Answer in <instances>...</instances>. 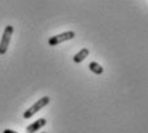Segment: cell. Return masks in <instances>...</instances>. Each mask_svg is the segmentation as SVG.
Returning <instances> with one entry per match:
<instances>
[{
	"label": "cell",
	"instance_id": "cell-1",
	"mask_svg": "<svg viewBox=\"0 0 148 133\" xmlns=\"http://www.w3.org/2000/svg\"><path fill=\"white\" fill-rule=\"evenodd\" d=\"M13 32H14V27L12 25H8L5 26L4 29V32H3V36H1V40H0V56H4L8 50V47H9V43H10V39L13 36Z\"/></svg>",
	"mask_w": 148,
	"mask_h": 133
},
{
	"label": "cell",
	"instance_id": "cell-2",
	"mask_svg": "<svg viewBox=\"0 0 148 133\" xmlns=\"http://www.w3.org/2000/svg\"><path fill=\"white\" fill-rule=\"evenodd\" d=\"M49 102H50V98L48 97V96L41 97L40 100H38V102H35L32 106L30 107V109H27L26 111L23 112V118L25 119H30L31 116H34V115H35L38 111H40L41 109H44V107L47 106Z\"/></svg>",
	"mask_w": 148,
	"mask_h": 133
},
{
	"label": "cell",
	"instance_id": "cell-3",
	"mask_svg": "<svg viewBox=\"0 0 148 133\" xmlns=\"http://www.w3.org/2000/svg\"><path fill=\"white\" fill-rule=\"evenodd\" d=\"M75 38V32L73 31H66V32H62V34H58V35H54L52 38L48 40V44L50 47H56V45L63 43V41H67V40H71V39Z\"/></svg>",
	"mask_w": 148,
	"mask_h": 133
},
{
	"label": "cell",
	"instance_id": "cell-4",
	"mask_svg": "<svg viewBox=\"0 0 148 133\" xmlns=\"http://www.w3.org/2000/svg\"><path fill=\"white\" fill-rule=\"evenodd\" d=\"M45 124H47V119L40 118V119H38L36 121H34L32 124H30V125L26 128V132L27 133H35V132H38L39 129H41Z\"/></svg>",
	"mask_w": 148,
	"mask_h": 133
},
{
	"label": "cell",
	"instance_id": "cell-5",
	"mask_svg": "<svg viewBox=\"0 0 148 133\" xmlns=\"http://www.w3.org/2000/svg\"><path fill=\"white\" fill-rule=\"evenodd\" d=\"M88 56H89V49H88V48H82V49H80L75 56H73V62L80 63V62L84 61Z\"/></svg>",
	"mask_w": 148,
	"mask_h": 133
},
{
	"label": "cell",
	"instance_id": "cell-6",
	"mask_svg": "<svg viewBox=\"0 0 148 133\" xmlns=\"http://www.w3.org/2000/svg\"><path fill=\"white\" fill-rule=\"evenodd\" d=\"M89 69L92 72H94L95 75H101L103 72V67L98 63V62H90L89 63Z\"/></svg>",
	"mask_w": 148,
	"mask_h": 133
},
{
	"label": "cell",
	"instance_id": "cell-7",
	"mask_svg": "<svg viewBox=\"0 0 148 133\" xmlns=\"http://www.w3.org/2000/svg\"><path fill=\"white\" fill-rule=\"evenodd\" d=\"M3 133H17L16 131H13V129H4Z\"/></svg>",
	"mask_w": 148,
	"mask_h": 133
},
{
	"label": "cell",
	"instance_id": "cell-8",
	"mask_svg": "<svg viewBox=\"0 0 148 133\" xmlns=\"http://www.w3.org/2000/svg\"><path fill=\"white\" fill-rule=\"evenodd\" d=\"M42 133H47V132H42Z\"/></svg>",
	"mask_w": 148,
	"mask_h": 133
}]
</instances>
